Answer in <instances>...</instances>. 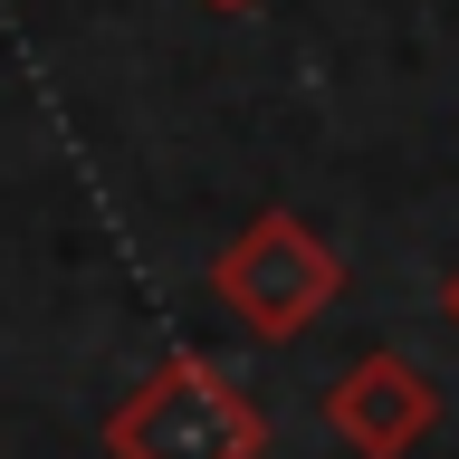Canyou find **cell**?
<instances>
[{"label":"cell","instance_id":"5b68a950","mask_svg":"<svg viewBox=\"0 0 459 459\" xmlns=\"http://www.w3.org/2000/svg\"><path fill=\"white\" fill-rule=\"evenodd\" d=\"M201 10H258V0H201Z\"/></svg>","mask_w":459,"mask_h":459},{"label":"cell","instance_id":"3957f363","mask_svg":"<svg viewBox=\"0 0 459 459\" xmlns=\"http://www.w3.org/2000/svg\"><path fill=\"white\" fill-rule=\"evenodd\" d=\"M430 421H440V383H430L411 354H393V344L354 354V364L325 383V430H335L354 459H411L430 440Z\"/></svg>","mask_w":459,"mask_h":459},{"label":"cell","instance_id":"6da1fadb","mask_svg":"<svg viewBox=\"0 0 459 459\" xmlns=\"http://www.w3.org/2000/svg\"><path fill=\"white\" fill-rule=\"evenodd\" d=\"M106 459H268V411L221 364L163 354L106 411Z\"/></svg>","mask_w":459,"mask_h":459},{"label":"cell","instance_id":"7a4b0ae2","mask_svg":"<svg viewBox=\"0 0 459 459\" xmlns=\"http://www.w3.org/2000/svg\"><path fill=\"white\" fill-rule=\"evenodd\" d=\"M211 297H221L258 344H287L344 297V258L325 249L297 211H258V221L211 258Z\"/></svg>","mask_w":459,"mask_h":459},{"label":"cell","instance_id":"277c9868","mask_svg":"<svg viewBox=\"0 0 459 459\" xmlns=\"http://www.w3.org/2000/svg\"><path fill=\"white\" fill-rule=\"evenodd\" d=\"M440 307H450V325H459V268H450V278H440Z\"/></svg>","mask_w":459,"mask_h":459}]
</instances>
